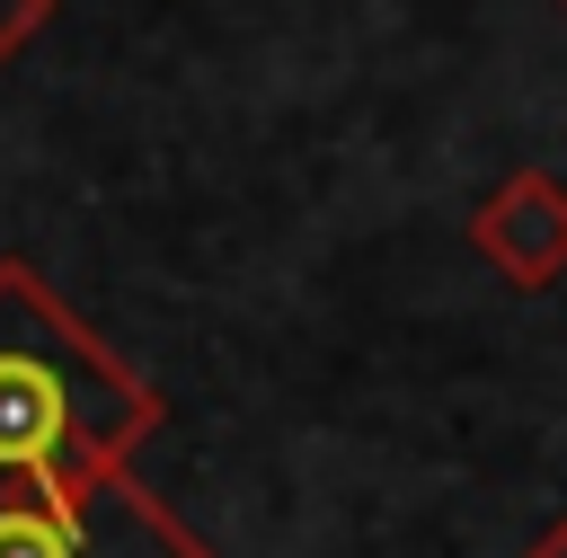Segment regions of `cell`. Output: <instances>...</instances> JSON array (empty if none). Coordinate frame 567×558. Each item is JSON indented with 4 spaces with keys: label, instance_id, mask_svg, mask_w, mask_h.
Here are the masks:
<instances>
[{
    "label": "cell",
    "instance_id": "cell-1",
    "mask_svg": "<svg viewBox=\"0 0 567 558\" xmlns=\"http://www.w3.org/2000/svg\"><path fill=\"white\" fill-rule=\"evenodd\" d=\"M159 434V390L89 337L62 292L0 257V487H89L133 469V452Z\"/></svg>",
    "mask_w": 567,
    "mask_h": 558
},
{
    "label": "cell",
    "instance_id": "cell-5",
    "mask_svg": "<svg viewBox=\"0 0 567 558\" xmlns=\"http://www.w3.org/2000/svg\"><path fill=\"white\" fill-rule=\"evenodd\" d=\"M523 558H567V514H558V523H549V531H540V540H532Z\"/></svg>",
    "mask_w": 567,
    "mask_h": 558
},
{
    "label": "cell",
    "instance_id": "cell-4",
    "mask_svg": "<svg viewBox=\"0 0 567 558\" xmlns=\"http://www.w3.org/2000/svg\"><path fill=\"white\" fill-rule=\"evenodd\" d=\"M44 18H53V0H0V62H9L27 35H44Z\"/></svg>",
    "mask_w": 567,
    "mask_h": 558
},
{
    "label": "cell",
    "instance_id": "cell-2",
    "mask_svg": "<svg viewBox=\"0 0 567 558\" xmlns=\"http://www.w3.org/2000/svg\"><path fill=\"white\" fill-rule=\"evenodd\" d=\"M0 558H213L133 469L89 487H0Z\"/></svg>",
    "mask_w": 567,
    "mask_h": 558
},
{
    "label": "cell",
    "instance_id": "cell-3",
    "mask_svg": "<svg viewBox=\"0 0 567 558\" xmlns=\"http://www.w3.org/2000/svg\"><path fill=\"white\" fill-rule=\"evenodd\" d=\"M470 248L514 283V292H549L567 275V177L549 168H514L478 195L470 213Z\"/></svg>",
    "mask_w": 567,
    "mask_h": 558
},
{
    "label": "cell",
    "instance_id": "cell-6",
    "mask_svg": "<svg viewBox=\"0 0 567 558\" xmlns=\"http://www.w3.org/2000/svg\"><path fill=\"white\" fill-rule=\"evenodd\" d=\"M558 9H567V0H558Z\"/></svg>",
    "mask_w": 567,
    "mask_h": 558
}]
</instances>
